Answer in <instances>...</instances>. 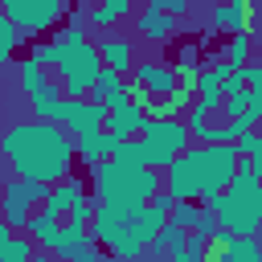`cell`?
<instances>
[{
    "instance_id": "1",
    "label": "cell",
    "mask_w": 262,
    "mask_h": 262,
    "mask_svg": "<svg viewBox=\"0 0 262 262\" xmlns=\"http://www.w3.org/2000/svg\"><path fill=\"white\" fill-rule=\"evenodd\" d=\"M0 156L8 160V168L25 180H41V184H57L61 176L74 172V135L61 123H45V119H29L16 123L0 135Z\"/></svg>"
},
{
    "instance_id": "2",
    "label": "cell",
    "mask_w": 262,
    "mask_h": 262,
    "mask_svg": "<svg viewBox=\"0 0 262 262\" xmlns=\"http://www.w3.org/2000/svg\"><path fill=\"white\" fill-rule=\"evenodd\" d=\"M237 172V151L233 143H192L164 168V188L172 201H196L209 205Z\"/></svg>"
},
{
    "instance_id": "3",
    "label": "cell",
    "mask_w": 262,
    "mask_h": 262,
    "mask_svg": "<svg viewBox=\"0 0 262 262\" xmlns=\"http://www.w3.org/2000/svg\"><path fill=\"white\" fill-rule=\"evenodd\" d=\"M90 180H94V205H106V209L131 217V213H139L160 192L164 172L143 168V164H127V160L111 156V160L90 164Z\"/></svg>"
},
{
    "instance_id": "4",
    "label": "cell",
    "mask_w": 262,
    "mask_h": 262,
    "mask_svg": "<svg viewBox=\"0 0 262 262\" xmlns=\"http://www.w3.org/2000/svg\"><path fill=\"white\" fill-rule=\"evenodd\" d=\"M217 229L229 233H258L262 229V184L250 172H233V180L209 201Z\"/></svg>"
},
{
    "instance_id": "5",
    "label": "cell",
    "mask_w": 262,
    "mask_h": 262,
    "mask_svg": "<svg viewBox=\"0 0 262 262\" xmlns=\"http://www.w3.org/2000/svg\"><path fill=\"white\" fill-rule=\"evenodd\" d=\"M61 53L53 61V78L61 82L66 98H86L98 70H102V57H98V45L90 37H74V41H57Z\"/></svg>"
},
{
    "instance_id": "6",
    "label": "cell",
    "mask_w": 262,
    "mask_h": 262,
    "mask_svg": "<svg viewBox=\"0 0 262 262\" xmlns=\"http://www.w3.org/2000/svg\"><path fill=\"white\" fill-rule=\"evenodd\" d=\"M0 12L33 41L49 29H57L70 12V0H0Z\"/></svg>"
},
{
    "instance_id": "7",
    "label": "cell",
    "mask_w": 262,
    "mask_h": 262,
    "mask_svg": "<svg viewBox=\"0 0 262 262\" xmlns=\"http://www.w3.org/2000/svg\"><path fill=\"white\" fill-rule=\"evenodd\" d=\"M139 139H143V143H151L156 151H164L168 160H176L180 151H188V147H192V135H188L184 119H143Z\"/></svg>"
},
{
    "instance_id": "8",
    "label": "cell",
    "mask_w": 262,
    "mask_h": 262,
    "mask_svg": "<svg viewBox=\"0 0 262 262\" xmlns=\"http://www.w3.org/2000/svg\"><path fill=\"white\" fill-rule=\"evenodd\" d=\"M57 123L78 139V135H90V131H102L106 127V106L94 102V98H66Z\"/></svg>"
},
{
    "instance_id": "9",
    "label": "cell",
    "mask_w": 262,
    "mask_h": 262,
    "mask_svg": "<svg viewBox=\"0 0 262 262\" xmlns=\"http://www.w3.org/2000/svg\"><path fill=\"white\" fill-rule=\"evenodd\" d=\"M94 45H98V57L106 70H119V74H131V61H135V41L127 33H111V29H94Z\"/></svg>"
},
{
    "instance_id": "10",
    "label": "cell",
    "mask_w": 262,
    "mask_h": 262,
    "mask_svg": "<svg viewBox=\"0 0 262 262\" xmlns=\"http://www.w3.org/2000/svg\"><path fill=\"white\" fill-rule=\"evenodd\" d=\"M86 98H94V102H102L106 111H119V106H131V102H127V74H119V70H106V66H102Z\"/></svg>"
},
{
    "instance_id": "11",
    "label": "cell",
    "mask_w": 262,
    "mask_h": 262,
    "mask_svg": "<svg viewBox=\"0 0 262 262\" xmlns=\"http://www.w3.org/2000/svg\"><path fill=\"white\" fill-rule=\"evenodd\" d=\"M180 20H184V16H172V12L143 8V12H135V33H139L143 41H156V45H164L172 33H180Z\"/></svg>"
},
{
    "instance_id": "12",
    "label": "cell",
    "mask_w": 262,
    "mask_h": 262,
    "mask_svg": "<svg viewBox=\"0 0 262 262\" xmlns=\"http://www.w3.org/2000/svg\"><path fill=\"white\" fill-rule=\"evenodd\" d=\"M131 78L143 82L156 98H164V94H172V90L180 86V82H176V70L164 66V61H139V66H131Z\"/></svg>"
},
{
    "instance_id": "13",
    "label": "cell",
    "mask_w": 262,
    "mask_h": 262,
    "mask_svg": "<svg viewBox=\"0 0 262 262\" xmlns=\"http://www.w3.org/2000/svg\"><path fill=\"white\" fill-rule=\"evenodd\" d=\"M61 221H66V217H57V213H49V209H33L29 221H25V233L33 237L37 250H49V254H53L57 233H61Z\"/></svg>"
},
{
    "instance_id": "14",
    "label": "cell",
    "mask_w": 262,
    "mask_h": 262,
    "mask_svg": "<svg viewBox=\"0 0 262 262\" xmlns=\"http://www.w3.org/2000/svg\"><path fill=\"white\" fill-rule=\"evenodd\" d=\"M78 196H86V180L70 172V176H61L57 184H49V196H45V205H41V209H49V213L66 217V209H70Z\"/></svg>"
},
{
    "instance_id": "15",
    "label": "cell",
    "mask_w": 262,
    "mask_h": 262,
    "mask_svg": "<svg viewBox=\"0 0 262 262\" xmlns=\"http://www.w3.org/2000/svg\"><path fill=\"white\" fill-rule=\"evenodd\" d=\"M33 119H45V123H57L61 119V102H66V90H61V82L57 78H49L33 98Z\"/></svg>"
},
{
    "instance_id": "16",
    "label": "cell",
    "mask_w": 262,
    "mask_h": 262,
    "mask_svg": "<svg viewBox=\"0 0 262 262\" xmlns=\"http://www.w3.org/2000/svg\"><path fill=\"white\" fill-rule=\"evenodd\" d=\"M131 8H135V0H94L90 12H86V25L90 29H111V25L127 20Z\"/></svg>"
},
{
    "instance_id": "17",
    "label": "cell",
    "mask_w": 262,
    "mask_h": 262,
    "mask_svg": "<svg viewBox=\"0 0 262 262\" xmlns=\"http://www.w3.org/2000/svg\"><path fill=\"white\" fill-rule=\"evenodd\" d=\"M196 102V94L192 90H184V86H176L172 94H164V98H156L151 106H147V119H184V111Z\"/></svg>"
},
{
    "instance_id": "18",
    "label": "cell",
    "mask_w": 262,
    "mask_h": 262,
    "mask_svg": "<svg viewBox=\"0 0 262 262\" xmlns=\"http://www.w3.org/2000/svg\"><path fill=\"white\" fill-rule=\"evenodd\" d=\"M90 242V225H74V221H61V233H57V246H53V258L57 262H74V254Z\"/></svg>"
},
{
    "instance_id": "19",
    "label": "cell",
    "mask_w": 262,
    "mask_h": 262,
    "mask_svg": "<svg viewBox=\"0 0 262 262\" xmlns=\"http://www.w3.org/2000/svg\"><path fill=\"white\" fill-rule=\"evenodd\" d=\"M143 119H147V115H143L139 106H119V111H106V131H115V135L131 139V135H139Z\"/></svg>"
},
{
    "instance_id": "20",
    "label": "cell",
    "mask_w": 262,
    "mask_h": 262,
    "mask_svg": "<svg viewBox=\"0 0 262 262\" xmlns=\"http://www.w3.org/2000/svg\"><path fill=\"white\" fill-rule=\"evenodd\" d=\"M184 242H188V229H180V225H172V221H164L160 229H156V237H151V254H164V258H172V254H180L184 250Z\"/></svg>"
},
{
    "instance_id": "21",
    "label": "cell",
    "mask_w": 262,
    "mask_h": 262,
    "mask_svg": "<svg viewBox=\"0 0 262 262\" xmlns=\"http://www.w3.org/2000/svg\"><path fill=\"white\" fill-rule=\"evenodd\" d=\"M16 82H20V94H25V98H33V94L49 82V74H45V66H37V61L25 53V57L16 61Z\"/></svg>"
},
{
    "instance_id": "22",
    "label": "cell",
    "mask_w": 262,
    "mask_h": 262,
    "mask_svg": "<svg viewBox=\"0 0 262 262\" xmlns=\"http://www.w3.org/2000/svg\"><path fill=\"white\" fill-rule=\"evenodd\" d=\"M25 41H29V37H25V33H20V29H16V25H12V20L0 12V70L12 61V53H16Z\"/></svg>"
},
{
    "instance_id": "23",
    "label": "cell",
    "mask_w": 262,
    "mask_h": 262,
    "mask_svg": "<svg viewBox=\"0 0 262 262\" xmlns=\"http://www.w3.org/2000/svg\"><path fill=\"white\" fill-rule=\"evenodd\" d=\"M250 49H254L250 33H229V41H225V49H221V61H229L233 70H242V66L250 61Z\"/></svg>"
},
{
    "instance_id": "24",
    "label": "cell",
    "mask_w": 262,
    "mask_h": 262,
    "mask_svg": "<svg viewBox=\"0 0 262 262\" xmlns=\"http://www.w3.org/2000/svg\"><path fill=\"white\" fill-rule=\"evenodd\" d=\"M254 25V0H233L225 4V29L229 33H250Z\"/></svg>"
},
{
    "instance_id": "25",
    "label": "cell",
    "mask_w": 262,
    "mask_h": 262,
    "mask_svg": "<svg viewBox=\"0 0 262 262\" xmlns=\"http://www.w3.org/2000/svg\"><path fill=\"white\" fill-rule=\"evenodd\" d=\"M33 254H37V246H33L29 233H12L0 246V262H33Z\"/></svg>"
},
{
    "instance_id": "26",
    "label": "cell",
    "mask_w": 262,
    "mask_h": 262,
    "mask_svg": "<svg viewBox=\"0 0 262 262\" xmlns=\"http://www.w3.org/2000/svg\"><path fill=\"white\" fill-rule=\"evenodd\" d=\"M196 209H201L196 201H176V205H172V213H168V221H172V225H180V229H192Z\"/></svg>"
},
{
    "instance_id": "27",
    "label": "cell",
    "mask_w": 262,
    "mask_h": 262,
    "mask_svg": "<svg viewBox=\"0 0 262 262\" xmlns=\"http://www.w3.org/2000/svg\"><path fill=\"white\" fill-rule=\"evenodd\" d=\"M127 102H131V106H139V111L147 115V106L156 102V94H151V90H147L143 82H135V78H127Z\"/></svg>"
},
{
    "instance_id": "28",
    "label": "cell",
    "mask_w": 262,
    "mask_h": 262,
    "mask_svg": "<svg viewBox=\"0 0 262 262\" xmlns=\"http://www.w3.org/2000/svg\"><path fill=\"white\" fill-rule=\"evenodd\" d=\"M188 233H196V237H205V242L217 233V217H213V209H209V205H201V209H196V221H192V229H188Z\"/></svg>"
},
{
    "instance_id": "29",
    "label": "cell",
    "mask_w": 262,
    "mask_h": 262,
    "mask_svg": "<svg viewBox=\"0 0 262 262\" xmlns=\"http://www.w3.org/2000/svg\"><path fill=\"white\" fill-rule=\"evenodd\" d=\"M90 217H94V201H90V196H78V201L66 209V221H74V225H90Z\"/></svg>"
},
{
    "instance_id": "30",
    "label": "cell",
    "mask_w": 262,
    "mask_h": 262,
    "mask_svg": "<svg viewBox=\"0 0 262 262\" xmlns=\"http://www.w3.org/2000/svg\"><path fill=\"white\" fill-rule=\"evenodd\" d=\"M258 143H262V135H258V127H254V131H242V135L233 139V151H237V156H258Z\"/></svg>"
},
{
    "instance_id": "31",
    "label": "cell",
    "mask_w": 262,
    "mask_h": 262,
    "mask_svg": "<svg viewBox=\"0 0 262 262\" xmlns=\"http://www.w3.org/2000/svg\"><path fill=\"white\" fill-rule=\"evenodd\" d=\"M242 78H246V90H258L262 94V61H246L242 66Z\"/></svg>"
},
{
    "instance_id": "32",
    "label": "cell",
    "mask_w": 262,
    "mask_h": 262,
    "mask_svg": "<svg viewBox=\"0 0 262 262\" xmlns=\"http://www.w3.org/2000/svg\"><path fill=\"white\" fill-rule=\"evenodd\" d=\"M221 106H225V119L242 115V111L250 106V102H246V90H242V94H225V98H221Z\"/></svg>"
},
{
    "instance_id": "33",
    "label": "cell",
    "mask_w": 262,
    "mask_h": 262,
    "mask_svg": "<svg viewBox=\"0 0 262 262\" xmlns=\"http://www.w3.org/2000/svg\"><path fill=\"white\" fill-rule=\"evenodd\" d=\"M74 262H106V258H102V246H98V242L90 237V242H86V246H82V250L74 254Z\"/></svg>"
},
{
    "instance_id": "34",
    "label": "cell",
    "mask_w": 262,
    "mask_h": 262,
    "mask_svg": "<svg viewBox=\"0 0 262 262\" xmlns=\"http://www.w3.org/2000/svg\"><path fill=\"white\" fill-rule=\"evenodd\" d=\"M8 237H12V225H8V221H4V217H0V246H4V242H8Z\"/></svg>"
},
{
    "instance_id": "35",
    "label": "cell",
    "mask_w": 262,
    "mask_h": 262,
    "mask_svg": "<svg viewBox=\"0 0 262 262\" xmlns=\"http://www.w3.org/2000/svg\"><path fill=\"white\" fill-rule=\"evenodd\" d=\"M33 262H57V258H53L49 250H37V254H33Z\"/></svg>"
},
{
    "instance_id": "36",
    "label": "cell",
    "mask_w": 262,
    "mask_h": 262,
    "mask_svg": "<svg viewBox=\"0 0 262 262\" xmlns=\"http://www.w3.org/2000/svg\"><path fill=\"white\" fill-rule=\"evenodd\" d=\"M258 135H262V123H258ZM258 160H262V143H258Z\"/></svg>"
},
{
    "instance_id": "37",
    "label": "cell",
    "mask_w": 262,
    "mask_h": 262,
    "mask_svg": "<svg viewBox=\"0 0 262 262\" xmlns=\"http://www.w3.org/2000/svg\"><path fill=\"white\" fill-rule=\"evenodd\" d=\"M151 262H168V258H164V254H156V258H151Z\"/></svg>"
},
{
    "instance_id": "38",
    "label": "cell",
    "mask_w": 262,
    "mask_h": 262,
    "mask_svg": "<svg viewBox=\"0 0 262 262\" xmlns=\"http://www.w3.org/2000/svg\"><path fill=\"white\" fill-rule=\"evenodd\" d=\"M213 4H233V0H213Z\"/></svg>"
},
{
    "instance_id": "39",
    "label": "cell",
    "mask_w": 262,
    "mask_h": 262,
    "mask_svg": "<svg viewBox=\"0 0 262 262\" xmlns=\"http://www.w3.org/2000/svg\"><path fill=\"white\" fill-rule=\"evenodd\" d=\"M258 184H262V176H258Z\"/></svg>"
},
{
    "instance_id": "40",
    "label": "cell",
    "mask_w": 262,
    "mask_h": 262,
    "mask_svg": "<svg viewBox=\"0 0 262 262\" xmlns=\"http://www.w3.org/2000/svg\"><path fill=\"white\" fill-rule=\"evenodd\" d=\"M135 4H139V0H135Z\"/></svg>"
}]
</instances>
